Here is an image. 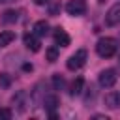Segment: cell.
Returning a JSON list of instances; mask_svg holds the SVG:
<instances>
[{"label": "cell", "mask_w": 120, "mask_h": 120, "mask_svg": "<svg viewBox=\"0 0 120 120\" xmlns=\"http://www.w3.org/2000/svg\"><path fill=\"white\" fill-rule=\"evenodd\" d=\"M116 51H118V45H116V39L114 38H101L96 43V52L101 58H111Z\"/></svg>", "instance_id": "obj_1"}, {"label": "cell", "mask_w": 120, "mask_h": 120, "mask_svg": "<svg viewBox=\"0 0 120 120\" xmlns=\"http://www.w3.org/2000/svg\"><path fill=\"white\" fill-rule=\"evenodd\" d=\"M84 62H86V51H84V49H79L75 54H71V56L68 58L66 68H68L69 71H77V69H81V68L84 66Z\"/></svg>", "instance_id": "obj_2"}, {"label": "cell", "mask_w": 120, "mask_h": 120, "mask_svg": "<svg viewBox=\"0 0 120 120\" xmlns=\"http://www.w3.org/2000/svg\"><path fill=\"white\" fill-rule=\"evenodd\" d=\"M116 71L114 69H103L99 75H98V82L101 88H112L114 82H116Z\"/></svg>", "instance_id": "obj_3"}, {"label": "cell", "mask_w": 120, "mask_h": 120, "mask_svg": "<svg viewBox=\"0 0 120 120\" xmlns=\"http://www.w3.org/2000/svg\"><path fill=\"white\" fill-rule=\"evenodd\" d=\"M66 11L73 17H79V15H84L86 11V2L84 0H69L66 4Z\"/></svg>", "instance_id": "obj_4"}, {"label": "cell", "mask_w": 120, "mask_h": 120, "mask_svg": "<svg viewBox=\"0 0 120 120\" xmlns=\"http://www.w3.org/2000/svg\"><path fill=\"white\" fill-rule=\"evenodd\" d=\"M105 24L107 26H114L120 24V2H116L114 6H111V9L105 15Z\"/></svg>", "instance_id": "obj_5"}, {"label": "cell", "mask_w": 120, "mask_h": 120, "mask_svg": "<svg viewBox=\"0 0 120 120\" xmlns=\"http://www.w3.org/2000/svg\"><path fill=\"white\" fill-rule=\"evenodd\" d=\"M30 99H32L34 107L43 105V99H45V96H43V82H38V84L34 86V90H32V94H30Z\"/></svg>", "instance_id": "obj_6"}, {"label": "cell", "mask_w": 120, "mask_h": 120, "mask_svg": "<svg viewBox=\"0 0 120 120\" xmlns=\"http://www.w3.org/2000/svg\"><path fill=\"white\" fill-rule=\"evenodd\" d=\"M26 92L24 90H19L17 94H13V98H11V103L13 105H17V111L19 112H24V109H26Z\"/></svg>", "instance_id": "obj_7"}, {"label": "cell", "mask_w": 120, "mask_h": 120, "mask_svg": "<svg viewBox=\"0 0 120 120\" xmlns=\"http://www.w3.org/2000/svg\"><path fill=\"white\" fill-rule=\"evenodd\" d=\"M22 41H24L26 49H30L32 52H38V51L41 49V43H39V39H38V38H36L34 34H24Z\"/></svg>", "instance_id": "obj_8"}, {"label": "cell", "mask_w": 120, "mask_h": 120, "mask_svg": "<svg viewBox=\"0 0 120 120\" xmlns=\"http://www.w3.org/2000/svg\"><path fill=\"white\" fill-rule=\"evenodd\" d=\"M54 41H56L60 47H68L71 39H69V36L66 34V30H62V28L58 26V28H54Z\"/></svg>", "instance_id": "obj_9"}, {"label": "cell", "mask_w": 120, "mask_h": 120, "mask_svg": "<svg viewBox=\"0 0 120 120\" xmlns=\"http://www.w3.org/2000/svg\"><path fill=\"white\" fill-rule=\"evenodd\" d=\"M105 105L109 107V109H118L120 107V94L118 92H109V94H105Z\"/></svg>", "instance_id": "obj_10"}, {"label": "cell", "mask_w": 120, "mask_h": 120, "mask_svg": "<svg viewBox=\"0 0 120 120\" xmlns=\"http://www.w3.org/2000/svg\"><path fill=\"white\" fill-rule=\"evenodd\" d=\"M82 86H84V79L82 77H77L71 82V86H69V94L71 96H81L82 94Z\"/></svg>", "instance_id": "obj_11"}, {"label": "cell", "mask_w": 120, "mask_h": 120, "mask_svg": "<svg viewBox=\"0 0 120 120\" xmlns=\"http://www.w3.org/2000/svg\"><path fill=\"white\" fill-rule=\"evenodd\" d=\"M43 105H45V109H47V111H51V112H52V111L58 107V96H56V94H49V96H45Z\"/></svg>", "instance_id": "obj_12"}, {"label": "cell", "mask_w": 120, "mask_h": 120, "mask_svg": "<svg viewBox=\"0 0 120 120\" xmlns=\"http://www.w3.org/2000/svg\"><path fill=\"white\" fill-rule=\"evenodd\" d=\"M13 39H15V34H13L11 30H2V32H0V49L6 47V45H9Z\"/></svg>", "instance_id": "obj_13"}, {"label": "cell", "mask_w": 120, "mask_h": 120, "mask_svg": "<svg viewBox=\"0 0 120 120\" xmlns=\"http://www.w3.org/2000/svg\"><path fill=\"white\" fill-rule=\"evenodd\" d=\"M47 32H49V22L47 21H38L34 24V34L36 36H45Z\"/></svg>", "instance_id": "obj_14"}, {"label": "cell", "mask_w": 120, "mask_h": 120, "mask_svg": "<svg viewBox=\"0 0 120 120\" xmlns=\"http://www.w3.org/2000/svg\"><path fill=\"white\" fill-rule=\"evenodd\" d=\"M17 19H19V13H17L15 9H8V11H4V13H2V22H6V24L15 22Z\"/></svg>", "instance_id": "obj_15"}, {"label": "cell", "mask_w": 120, "mask_h": 120, "mask_svg": "<svg viewBox=\"0 0 120 120\" xmlns=\"http://www.w3.org/2000/svg\"><path fill=\"white\" fill-rule=\"evenodd\" d=\"M45 56H47L49 62H56V60H58V49H56V47H49V49L45 51Z\"/></svg>", "instance_id": "obj_16"}, {"label": "cell", "mask_w": 120, "mask_h": 120, "mask_svg": "<svg viewBox=\"0 0 120 120\" xmlns=\"http://www.w3.org/2000/svg\"><path fill=\"white\" fill-rule=\"evenodd\" d=\"M52 86H54V90H62L64 88V79L60 75H52Z\"/></svg>", "instance_id": "obj_17"}, {"label": "cell", "mask_w": 120, "mask_h": 120, "mask_svg": "<svg viewBox=\"0 0 120 120\" xmlns=\"http://www.w3.org/2000/svg\"><path fill=\"white\" fill-rule=\"evenodd\" d=\"M9 118H11V109H8V107L0 109V120H9Z\"/></svg>", "instance_id": "obj_18"}, {"label": "cell", "mask_w": 120, "mask_h": 120, "mask_svg": "<svg viewBox=\"0 0 120 120\" xmlns=\"http://www.w3.org/2000/svg\"><path fill=\"white\" fill-rule=\"evenodd\" d=\"M9 82H11V81H9V77H8L6 73H0V84H2L4 88H8V86H9Z\"/></svg>", "instance_id": "obj_19"}, {"label": "cell", "mask_w": 120, "mask_h": 120, "mask_svg": "<svg viewBox=\"0 0 120 120\" xmlns=\"http://www.w3.org/2000/svg\"><path fill=\"white\" fill-rule=\"evenodd\" d=\"M58 9H60V6H58L56 2H52V4H51V8H49V13H51V15H56V13H58Z\"/></svg>", "instance_id": "obj_20"}, {"label": "cell", "mask_w": 120, "mask_h": 120, "mask_svg": "<svg viewBox=\"0 0 120 120\" xmlns=\"http://www.w3.org/2000/svg\"><path fill=\"white\" fill-rule=\"evenodd\" d=\"M51 0H34V4L36 6H43V4H49Z\"/></svg>", "instance_id": "obj_21"}, {"label": "cell", "mask_w": 120, "mask_h": 120, "mask_svg": "<svg viewBox=\"0 0 120 120\" xmlns=\"http://www.w3.org/2000/svg\"><path fill=\"white\" fill-rule=\"evenodd\" d=\"M94 118H98V120H109L105 114H94Z\"/></svg>", "instance_id": "obj_22"}, {"label": "cell", "mask_w": 120, "mask_h": 120, "mask_svg": "<svg viewBox=\"0 0 120 120\" xmlns=\"http://www.w3.org/2000/svg\"><path fill=\"white\" fill-rule=\"evenodd\" d=\"M22 69H24V71H32V64H24Z\"/></svg>", "instance_id": "obj_23"}, {"label": "cell", "mask_w": 120, "mask_h": 120, "mask_svg": "<svg viewBox=\"0 0 120 120\" xmlns=\"http://www.w3.org/2000/svg\"><path fill=\"white\" fill-rule=\"evenodd\" d=\"M9 2H15V0H0V4H9Z\"/></svg>", "instance_id": "obj_24"}, {"label": "cell", "mask_w": 120, "mask_h": 120, "mask_svg": "<svg viewBox=\"0 0 120 120\" xmlns=\"http://www.w3.org/2000/svg\"><path fill=\"white\" fill-rule=\"evenodd\" d=\"M118 60H120V52H118Z\"/></svg>", "instance_id": "obj_25"}]
</instances>
